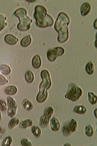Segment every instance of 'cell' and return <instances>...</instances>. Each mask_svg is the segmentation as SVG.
<instances>
[{"label":"cell","instance_id":"cell-8","mask_svg":"<svg viewBox=\"0 0 97 146\" xmlns=\"http://www.w3.org/2000/svg\"><path fill=\"white\" fill-rule=\"evenodd\" d=\"M8 110L7 114L10 117H15L17 111V106L16 103L13 98L8 97L7 98Z\"/></svg>","mask_w":97,"mask_h":146},{"label":"cell","instance_id":"cell-39","mask_svg":"<svg viewBox=\"0 0 97 146\" xmlns=\"http://www.w3.org/2000/svg\"><path fill=\"white\" fill-rule=\"evenodd\" d=\"M0 145H1V141H0Z\"/></svg>","mask_w":97,"mask_h":146},{"label":"cell","instance_id":"cell-12","mask_svg":"<svg viewBox=\"0 0 97 146\" xmlns=\"http://www.w3.org/2000/svg\"><path fill=\"white\" fill-rule=\"evenodd\" d=\"M4 40L8 44L13 45L16 44L19 41V39L15 36L11 34L6 35L4 37Z\"/></svg>","mask_w":97,"mask_h":146},{"label":"cell","instance_id":"cell-37","mask_svg":"<svg viewBox=\"0 0 97 146\" xmlns=\"http://www.w3.org/2000/svg\"><path fill=\"white\" fill-rule=\"evenodd\" d=\"M64 146H71V145L69 143H67L65 144Z\"/></svg>","mask_w":97,"mask_h":146},{"label":"cell","instance_id":"cell-23","mask_svg":"<svg viewBox=\"0 0 97 146\" xmlns=\"http://www.w3.org/2000/svg\"><path fill=\"white\" fill-rule=\"evenodd\" d=\"M0 72L4 75H8L10 74L11 70L10 67L6 65H0Z\"/></svg>","mask_w":97,"mask_h":146},{"label":"cell","instance_id":"cell-10","mask_svg":"<svg viewBox=\"0 0 97 146\" xmlns=\"http://www.w3.org/2000/svg\"><path fill=\"white\" fill-rule=\"evenodd\" d=\"M91 9L90 4L86 2L82 3L80 8V12L82 16L87 15L90 13Z\"/></svg>","mask_w":97,"mask_h":146},{"label":"cell","instance_id":"cell-9","mask_svg":"<svg viewBox=\"0 0 97 146\" xmlns=\"http://www.w3.org/2000/svg\"><path fill=\"white\" fill-rule=\"evenodd\" d=\"M51 129L54 131H59L61 128V124L57 119L55 117L50 120L49 123Z\"/></svg>","mask_w":97,"mask_h":146},{"label":"cell","instance_id":"cell-4","mask_svg":"<svg viewBox=\"0 0 97 146\" xmlns=\"http://www.w3.org/2000/svg\"><path fill=\"white\" fill-rule=\"evenodd\" d=\"M82 94V91L75 84H71L69 86V89L65 97L72 102L77 101Z\"/></svg>","mask_w":97,"mask_h":146},{"label":"cell","instance_id":"cell-6","mask_svg":"<svg viewBox=\"0 0 97 146\" xmlns=\"http://www.w3.org/2000/svg\"><path fill=\"white\" fill-rule=\"evenodd\" d=\"M40 76L42 81L39 85L40 90H47L52 85L49 73L47 70H44L41 72Z\"/></svg>","mask_w":97,"mask_h":146},{"label":"cell","instance_id":"cell-7","mask_svg":"<svg viewBox=\"0 0 97 146\" xmlns=\"http://www.w3.org/2000/svg\"><path fill=\"white\" fill-rule=\"evenodd\" d=\"M54 111L53 108L51 107H48L45 109L44 115L40 117L39 121V125L41 127L45 128L48 125Z\"/></svg>","mask_w":97,"mask_h":146},{"label":"cell","instance_id":"cell-13","mask_svg":"<svg viewBox=\"0 0 97 146\" xmlns=\"http://www.w3.org/2000/svg\"><path fill=\"white\" fill-rule=\"evenodd\" d=\"M41 60L40 56L38 55H36L33 59L32 61V66L36 69H38L41 66Z\"/></svg>","mask_w":97,"mask_h":146},{"label":"cell","instance_id":"cell-19","mask_svg":"<svg viewBox=\"0 0 97 146\" xmlns=\"http://www.w3.org/2000/svg\"><path fill=\"white\" fill-rule=\"evenodd\" d=\"M20 120L19 118L17 117H13L9 121L8 127L9 129H12L14 128L16 126L19 124Z\"/></svg>","mask_w":97,"mask_h":146},{"label":"cell","instance_id":"cell-34","mask_svg":"<svg viewBox=\"0 0 97 146\" xmlns=\"http://www.w3.org/2000/svg\"><path fill=\"white\" fill-rule=\"evenodd\" d=\"M96 20L94 21V28L96 30L97 29V26H96Z\"/></svg>","mask_w":97,"mask_h":146},{"label":"cell","instance_id":"cell-36","mask_svg":"<svg viewBox=\"0 0 97 146\" xmlns=\"http://www.w3.org/2000/svg\"><path fill=\"white\" fill-rule=\"evenodd\" d=\"M2 115L1 111H0V121H1L2 119Z\"/></svg>","mask_w":97,"mask_h":146},{"label":"cell","instance_id":"cell-32","mask_svg":"<svg viewBox=\"0 0 97 146\" xmlns=\"http://www.w3.org/2000/svg\"><path fill=\"white\" fill-rule=\"evenodd\" d=\"M8 81L3 76L0 75V85H3L7 84Z\"/></svg>","mask_w":97,"mask_h":146},{"label":"cell","instance_id":"cell-1","mask_svg":"<svg viewBox=\"0 0 97 146\" xmlns=\"http://www.w3.org/2000/svg\"><path fill=\"white\" fill-rule=\"evenodd\" d=\"M47 12V9L42 5L35 7L34 17L36 20V25L38 27L44 28L53 25V19Z\"/></svg>","mask_w":97,"mask_h":146},{"label":"cell","instance_id":"cell-18","mask_svg":"<svg viewBox=\"0 0 97 146\" xmlns=\"http://www.w3.org/2000/svg\"><path fill=\"white\" fill-rule=\"evenodd\" d=\"M31 40V36L29 35L22 39L20 42V44L22 47H27L30 44Z\"/></svg>","mask_w":97,"mask_h":146},{"label":"cell","instance_id":"cell-22","mask_svg":"<svg viewBox=\"0 0 97 146\" xmlns=\"http://www.w3.org/2000/svg\"><path fill=\"white\" fill-rule=\"evenodd\" d=\"M22 103L23 107L26 110L30 111L33 109V104L28 100L27 99L24 100Z\"/></svg>","mask_w":97,"mask_h":146},{"label":"cell","instance_id":"cell-28","mask_svg":"<svg viewBox=\"0 0 97 146\" xmlns=\"http://www.w3.org/2000/svg\"><path fill=\"white\" fill-rule=\"evenodd\" d=\"M13 141L12 138L11 136L6 137L3 140L2 143V146H10Z\"/></svg>","mask_w":97,"mask_h":146},{"label":"cell","instance_id":"cell-2","mask_svg":"<svg viewBox=\"0 0 97 146\" xmlns=\"http://www.w3.org/2000/svg\"><path fill=\"white\" fill-rule=\"evenodd\" d=\"M27 12L23 8L18 9L13 13V15L19 19L20 22L17 25V28L21 31L29 30L31 27V24L33 20L27 15Z\"/></svg>","mask_w":97,"mask_h":146},{"label":"cell","instance_id":"cell-20","mask_svg":"<svg viewBox=\"0 0 97 146\" xmlns=\"http://www.w3.org/2000/svg\"><path fill=\"white\" fill-rule=\"evenodd\" d=\"M94 66L93 63L90 62L86 64L85 66V70L89 75L93 74L94 72Z\"/></svg>","mask_w":97,"mask_h":146},{"label":"cell","instance_id":"cell-14","mask_svg":"<svg viewBox=\"0 0 97 146\" xmlns=\"http://www.w3.org/2000/svg\"><path fill=\"white\" fill-rule=\"evenodd\" d=\"M47 57L48 60L50 62H53L56 60L57 57L54 48H50L48 50Z\"/></svg>","mask_w":97,"mask_h":146},{"label":"cell","instance_id":"cell-27","mask_svg":"<svg viewBox=\"0 0 97 146\" xmlns=\"http://www.w3.org/2000/svg\"><path fill=\"white\" fill-rule=\"evenodd\" d=\"M7 17L2 15H0V32L7 25L5 22Z\"/></svg>","mask_w":97,"mask_h":146},{"label":"cell","instance_id":"cell-30","mask_svg":"<svg viewBox=\"0 0 97 146\" xmlns=\"http://www.w3.org/2000/svg\"><path fill=\"white\" fill-rule=\"evenodd\" d=\"M54 49L56 53L57 57L62 56L65 52L64 49L61 47H57L54 48Z\"/></svg>","mask_w":97,"mask_h":146},{"label":"cell","instance_id":"cell-5","mask_svg":"<svg viewBox=\"0 0 97 146\" xmlns=\"http://www.w3.org/2000/svg\"><path fill=\"white\" fill-rule=\"evenodd\" d=\"M77 127L78 124L77 121L74 119H71L65 123L63 126L62 131L63 135L65 137L70 135L77 131Z\"/></svg>","mask_w":97,"mask_h":146},{"label":"cell","instance_id":"cell-35","mask_svg":"<svg viewBox=\"0 0 97 146\" xmlns=\"http://www.w3.org/2000/svg\"><path fill=\"white\" fill-rule=\"evenodd\" d=\"M94 117L97 118V108H96L94 111Z\"/></svg>","mask_w":97,"mask_h":146},{"label":"cell","instance_id":"cell-31","mask_svg":"<svg viewBox=\"0 0 97 146\" xmlns=\"http://www.w3.org/2000/svg\"><path fill=\"white\" fill-rule=\"evenodd\" d=\"M20 143L23 146H32L31 143L28 139H22L20 141Z\"/></svg>","mask_w":97,"mask_h":146},{"label":"cell","instance_id":"cell-33","mask_svg":"<svg viewBox=\"0 0 97 146\" xmlns=\"http://www.w3.org/2000/svg\"><path fill=\"white\" fill-rule=\"evenodd\" d=\"M5 133V131L1 127H0V138L2 137Z\"/></svg>","mask_w":97,"mask_h":146},{"label":"cell","instance_id":"cell-16","mask_svg":"<svg viewBox=\"0 0 97 146\" xmlns=\"http://www.w3.org/2000/svg\"><path fill=\"white\" fill-rule=\"evenodd\" d=\"M33 122L30 119L25 120L22 121L19 124V127L22 129H26L33 125Z\"/></svg>","mask_w":97,"mask_h":146},{"label":"cell","instance_id":"cell-38","mask_svg":"<svg viewBox=\"0 0 97 146\" xmlns=\"http://www.w3.org/2000/svg\"><path fill=\"white\" fill-rule=\"evenodd\" d=\"M27 1V2H33L35 1Z\"/></svg>","mask_w":97,"mask_h":146},{"label":"cell","instance_id":"cell-11","mask_svg":"<svg viewBox=\"0 0 97 146\" xmlns=\"http://www.w3.org/2000/svg\"><path fill=\"white\" fill-rule=\"evenodd\" d=\"M48 97L47 90H40L37 96V101L39 103L44 102Z\"/></svg>","mask_w":97,"mask_h":146},{"label":"cell","instance_id":"cell-15","mask_svg":"<svg viewBox=\"0 0 97 146\" xmlns=\"http://www.w3.org/2000/svg\"><path fill=\"white\" fill-rule=\"evenodd\" d=\"M17 92L16 87L14 86H10L6 87L4 90V92L8 95H13Z\"/></svg>","mask_w":97,"mask_h":146},{"label":"cell","instance_id":"cell-29","mask_svg":"<svg viewBox=\"0 0 97 146\" xmlns=\"http://www.w3.org/2000/svg\"><path fill=\"white\" fill-rule=\"evenodd\" d=\"M7 104L5 101L3 99L0 100V110L3 112L7 111Z\"/></svg>","mask_w":97,"mask_h":146},{"label":"cell","instance_id":"cell-3","mask_svg":"<svg viewBox=\"0 0 97 146\" xmlns=\"http://www.w3.org/2000/svg\"><path fill=\"white\" fill-rule=\"evenodd\" d=\"M70 23V19L66 13L63 12L60 13L55 21L54 28L57 33L63 29L68 27Z\"/></svg>","mask_w":97,"mask_h":146},{"label":"cell","instance_id":"cell-21","mask_svg":"<svg viewBox=\"0 0 97 146\" xmlns=\"http://www.w3.org/2000/svg\"><path fill=\"white\" fill-rule=\"evenodd\" d=\"M25 78L28 83H32L34 80V76L33 73L30 70L27 71L25 73Z\"/></svg>","mask_w":97,"mask_h":146},{"label":"cell","instance_id":"cell-17","mask_svg":"<svg viewBox=\"0 0 97 146\" xmlns=\"http://www.w3.org/2000/svg\"><path fill=\"white\" fill-rule=\"evenodd\" d=\"M73 111L75 113L80 114L84 115L87 111L86 108L82 105H79L76 106L73 110Z\"/></svg>","mask_w":97,"mask_h":146},{"label":"cell","instance_id":"cell-26","mask_svg":"<svg viewBox=\"0 0 97 146\" xmlns=\"http://www.w3.org/2000/svg\"><path fill=\"white\" fill-rule=\"evenodd\" d=\"M88 97L89 101L92 105H94L96 103L97 96L93 93L89 92Z\"/></svg>","mask_w":97,"mask_h":146},{"label":"cell","instance_id":"cell-25","mask_svg":"<svg viewBox=\"0 0 97 146\" xmlns=\"http://www.w3.org/2000/svg\"><path fill=\"white\" fill-rule=\"evenodd\" d=\"M86 135L88 137H91L94 134V129L93 127L90 125L86 126L85 129Z\"/></svg>","mask_w":97,"mask_h":146},{"label":"cell","instance_id":"cell-24","mask_svg":"<svg viewBox=\"0 0 97 146\" xmlns=\"http://www.w3.org/2000/svg\"><path fill=\"white\" fill-rule=\"evenodd\" d=\"M32 133L37 138H38L40 136L41 133V130L40 128L37 126L34 125L31 129Z\"/></svg>","mask_w":97,"mask_h":146}]
</instances>
